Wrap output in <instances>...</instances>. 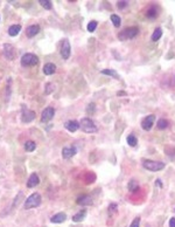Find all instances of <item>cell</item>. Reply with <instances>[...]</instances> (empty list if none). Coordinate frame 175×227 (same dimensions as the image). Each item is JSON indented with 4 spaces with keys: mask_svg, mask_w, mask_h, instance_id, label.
<instances>
[{
    "mask_svg": "<svg viewBox=\"0 0 175 227\" xmlns=\"http://www.w3.org/2000/svg\"><path fill=\"white\" fill-rule=\"evenodd\" d=\"M41 195L39 193H32V195L28 197L26 201H25V210H31V209H35L37 206L41 205Z\"/></svg>",
    "mask_w": 175,
    "mask_h": 227,
    "instance_id": "6da1fadb",
    "label": "cell"
},
{
    "mask_svg": "<svg viewBox=\"0 0 175 227\" xmlns=\"http://www.w3.org/2000/svg\"><path fill=\"white\" fill-rule=\"evenodd\" d=\"M79 128L83 130L84 132H87V134H91V132H96L97 131V128L95 123H93V121L88 118V117L82 118L81 123H79Z\"/></svg>",
    "mask_w": 175,
    "mask_h": 227,
    "instance_id": "7a4b0ae2",
    "label": "cell"
},
{
    "mask_svg": "<svg viewBox=\"0 0 175 227\" xmlns=\"http://www.w3.org/2000/svg\"><path fill=\"white\" fill-rule=\"evenodd\" d=\"M39 63V57L35 54L27 53L21 57V66L23 67H33Z\"/></svg>",
    "mask_w": 175,
    "mask_h": 227,
    "instance_id": "3957f363",
    "label": "cell"
},
{
    "mask_svg": "<svg viewBox=\"0 0 175 227\" xmlns=\"http://www.w3.org/2000/svg\"><path fill=\"white\" fill-rule=\"evenodd\" d=\"M143 166L147 169L149 171H160L165 167V163L162 162H155V160H149V159H145L143 162Z\"/></svg>",
    "mask_w": 175,
    "mask_h": 227,
    "instance_id": "277c9868",
    "label": "cell"
},
{
    "mask_svg": "<svg viewBox=\"0 0 175 227\" xmlns=\"http://www.w3.org/2000/svg\"><path fill=\"white\" fill-rule=\"evenodd\" d=\"M138 33H139V29L137 27H129L126 28V29H124L123 32H120L118 37H119V40H121V41H126L129 39H133L134 37H137Z\"/></svg>",
    "mask_w": 175,
    "mask_h": 227,
    "instance_id": "5b68a950",
    "label": "cell"
},
{
    "mask_svg": "<svg viewBox=\"0 0 175 227\" xmlns=\"http://www.w3.org/2000/svg\"><path fill=\"white\" fill-rule=\"evenodd\" d=\"M55 115V110H54V108L51 107H48L46 108L41 114V122H49L50 120H53V117Z\"/></svg>",
    "mask_w": 175,
    "mask_h": 227,
    "instance_id": "8992f818",
    "label": "cell"
},
{
    "mask_svg": "<svg viewBox=\"0 0 175 227\" xmlns=\"http://www.w3.org/2000/svg\"><path fill=\"white\" fill-rule=\"evenodd\" d=\"M70 43L69 41L64 39L63 42H62V46H61V55L63 57V60H68L70 56Z\"/></svg>",
    "mask_w": 175,
    "mask_h": 227,
    "instance_id": "52a82bcc",
    "label": "cell"
},
{
    "mask_svg": "<svg viewBox=\"0 0 175 227\" xmlns=\"http://www.w3.org/2000/svg\"><path fill=\"white\" fill-rule=\"evenodd\" d=\"M34 118H35V112L33 111V110H28L27 108L26 109L23 108L22 114H21V121H22L23 123H29Z\"/></svg>",
    "mask_w": 175,
    "mask_h": 227,
    "instance_id": "ba28073f",
    "label": "cell"
},
{
    "mask_svg": "<svg viewBox=\"0 0 175 227\" xmlns=\"http://www.w3.org/2000/svg\"><path fill=\"white\" fill-rule=\"evenodd\" d=\"M154 121H155V116L154 115H149V116H147V117H145L143 120V122H141V128H143L144 130H146V131L151 130L153 126Z\"/></svg>",
    "mask_w": 175,
    "mask_h": 227,
    "instance_id": "9c48e42d",
    "label": "cell"
},
{
    "mask_svg": "<svg viewBox=\"0 0 175 227\" xmlns=\"http://www.w3.org/2000/svg\"><path fill=\"white\" fill-rule=\"evenodd\" d=\"M4 55L8 59V60H14L15 57V49L12 45L9 43H5L4 45Z\"/></svg>",
    "mask_w": 175,
    "mask_h": 227,
    "instance_id": "30bf717a",
    "label": "cell"
},
{
    "mask_svg": "<svg viewBox=\"0 0 175 227\" xmlns=\"http://www.w3.org/2000/svg\"><path fill=\"white\" fill-rule=\"evenodd\" d=\"M64 128L68 130V131H70V132H75L76 130L79 129V123L77 121H73V120L67 121L64 123Z\"/></svg>",
    "mask_w": 175,
    "mask_h": 227,
    "instance_id": "8fae6325",
    "label": "cell"
},
{
    "mask_svg": "<svg viewBox=\"0 0 175 227\" xmlns=\"http://www.w3.org/2000/svg\"><path fill=\"white\" fill-rule=\"evenodd\" d=\"M77 152V150L75 146H71V148H63L62 150V157L65 158V159H68V158H71L74 157L75 155Z\"/></svg>",
    "mask_w": 175,
    "mask_h": 227,
    "instance_id": "7c38bea8",
    "label": "cell"
},
{
    "mask_svg": "<svg viewBox=\"0 0 175 227\" xmlns=\"http://www.w3.org/2000/svg\"><path fill=\"white\" fill-rule=\"evenodd\" d=\"M39 183H40V178H39V176H37L36 173H32V175H31V177L28 178L27 187H29V189L35 187V186L39 185Z\"/></svg>",
    "mask_w": 175,
    "mask_h": 227,
    "instance_id": "4fadbf2b",
    "label": "cell"
},
{
    "mask_svg": "<svg viewBox=\"0 0 175 227\" xmlns=\"http://www.w3.org/2000/svg\"><path fill=\"white\" fill-rule=\"evenodd\" d=\"M77 204L81 206H90L92 205V199L89 195H81L77 198Z\"/></svg>",
    "mask_w": 175,
    "mask_h": 227,
    "instance_id": "5bb4252c",
    "label": "cell"
},
{
    "mask_svg": "<svg viewBox=\"0 0 175 227\" xmlns=\"http://www.w3.org/2000/svg\"><path fill=\"white\" fill-rule=\"evenodd\" d=\"M40 32V26L39 25H32L26 29V35L28 37H35L37 33Z\"/></svg>",
    "mask_w": 175,
    "mask_h": 227,
    "instance_id": "9a60e30c",
    "label": "cell"
},
{
    "mask_svg": "<svg viewBox=\"0 0 175 227\" xmlns=\"http://www.w3.org/2000/svg\"><path fill=\"white\" fill-rule=\"evenodd\" d=\"M65 219H67V214L63 213V212H61V213H57L55 215H53L50 219V221L53 224H61L65 221Z\"/></svg>",
    "mask_w": 175,
    "mask_h": 227,
    "instance_id": "2e32d148",
    "label": "cell"
},
{
    "mask_svg": "<svg viewBox=\"0 0 175 227\" xmlns=\"http://www.w3.org/2000/svg\"><path fill=\"white\" fill-rule=\"evenodd\" d=\"M55 70H56V67L54 63H47V65H45V67H43V73H45V75L54 74Z\"/></svg>",
    "mask_w": 175,
    "mask_h": 227,
    "instance_id": "e0dca14e",
    "label": "cell"
},
{
    "mask_svg": "<svg viewBox=\"0 0 175 227\" xmlns=\"http://www.w3.org/2000/svg\"><path fill=\"white\" fill-rule=\"evenodd\" d=\"M20 31H21V26L20 25H12L8 28V34L11 37H17L20 33Z\"/></svg>",
    "mask_w": 175,
    "mask_h": 227,
    "instance_id": "ac0fdd59",
    "label": "cell"
},
{
    "mask_svg": "<svg viewBox=\"0 0 175 227\" xmlns=\"http://www.w3.org/2000/svg\"><path fill=\"white\" fill-rule=\"evenodd\" d=\"M85 215H87V211H85V210H81L78 213L75 214L74 217H73V221H75V223H79V221L84 220Z\"/></svg>",
    "mask_w": 175,
    "mask_h": 227,
    "instance_id": "d6986e66",
    "label": "cell"
},
{
    "mask_svg": "<svg viewBox=\"0 0 175 227\" xmlns=\"http://www.w3.org/2000/svg\"><path fill=\"white\" fill-rule=\"evenodd\" d=\"M35 149H36V144H35V142H33V141H27V142L25 143V150H26L27 152H33Z\"/></svg>",
    "mask_w": 175,
    "mask_h": 227,
    "instance_id": "ffe728a7",
    "label": "cell"
},
{
    "mask_svg": "<svg viewBox=\"0 0 175 227\" xmlns=\"http://www.w3.org/2000/svg\"><path fill=\"white\" fill-rule=\"evenodd\" d=\"M102 74L109 75V76L115 77L116 80H119V75L117 74V72H116V70H113V69H103V70H102Z\"/></svg>",
    "mask_w": 175,
    "mask_h": 227,
    "instance_id": "44dd1931",
    "label": "cell"
},
{
    "mask_svg": "<svg viewBox=\"0 0 175 227\" xmlns=\"http://www.w3.org/2000/svg\"><path fill=\"white\" fill-rule=\"evenodd\" d=\"M146 15H147V18H157L158 17V11L157 8L154 7V6H152V7H149V8L147 9V12H146Z\"/></svg>",
    "mask_w": 175,
    "mask_h": 227,
    "instance_id": "7402d4cb",
    "label": "cell"
},
{
    "mask_svg": "<svg viewBox=\"0 0 175 227\" xmlns=\"http://www.w3.org/2000/svg\"><path fill=\"white\" fill-rule=\"evenodd\" d=\"M162 35V29L161 28H157L154 33L152 34V41H158Z\"/></svg>",
    "mask_w": 175,
    "mask_h": 227,
    "instance_id": "603a6c76",
    "label": "cell"
},
{
    "mask_svg": "<svg viewBox=\"0 0 175 227\" xmlns=\"http://www.w3.org/2000/svg\"><path fill=\"white\" fill-rule=\"evenodd\" d=\"M111 21L113 22V26H115V27H119L120 25H121V20H120L119 17L116 15V14H112V15H111Z\"/></svg>",
    "mask_w": 175,
    "mask_h": 227,
    "instance_id": "cb8c5ba5",
    "label": "cell"
},
{
    "mask_svg": "<svg viewBox=\"0 0 175 227\" xmlns=\"http://www.w3.org/2000/svg\"><path fill=\"white\" fill-rule=\"evenodd\" d=\"M127 143H129L130 146H135L137 143H138V141H137V138H135L134 135H129V137H127Z\"/></svg>",
    "mask_w": 175,
    "mask_h": 227,
    "instance_id": "d4e9b609",
    "label": "cell"
},
{
    "mask_svg": "<svg viewBox=\"0 0 175 227\" xmlns=\"http://www.w3.org/2000/svg\"><path fill=\"white\" fill-rule=\"evenodd\" d=\"M39 2L41 4L42 7H45L46 9H50L53 7L50 0H39Z\"/></svg>",
    "mask_w": 175,
    "mask_h": 227,
    "instance_id": "484cf974",
    "label": "cell"
},
{
    "mask_svg": "<svg viewBox=\"0 0 175 227\" xmlns=\"http://www.w3.org/2000/svg\"><path fill=\"white\" fill-rule=\"evenodd\" d=\"M158 128L159 129H166L167 126H168V121H166V120H163V118H161V120H159L158 121Z\"/></svg>",
    "mask_w": 175,
    "mask_h": 227,
    "instance_id": "4316f807",
    "label": "cell"
},
{
    "mask_svg": "<svg viewBox=\"0 0 175 227\" xmlns=\"http://www.w3.org/2000/svg\"><path fill=\"white\" fill-rule=\"evenodd\" d=\"M139 186H138V183L135 180H131L129 184V190L132 191V192H135V191H138Z\"/></svg>",
    "mask_w": 175,
    "mask_h": 227,
    "instance_id": "83f0119b",
    "label": "cell"
},
{
    "mask_svg": "<svg viewBox=\"0 0 175 227\" xmlns=\"http://www.w3.org/2000/svg\"><path fill=\"white\" fill-rule=\"evenodd\" d=\"M96 28H97V21H95V20H92V21H90V22L88 23V31L89 32H95Z\"/></svg>",
    "mask_w": 175,
    "mask_h": 227,
    "instance_id": "f1b7e54d",
    "label": "cell"
},
{
    "mask_svg": "<svg viewBox=\"0 0 175 227\" xmlns=\"http://www.w3.org/2000/svg\"><path fill=\"white\" fill-rule=\"evenodd\" d=\"M95 108H96V104H95V103H90V104L88 106L87 112L89 115H90V114H93V112H95Z\"/></svg>",
    "mask_w": 175,
    "mask_h": 227,
    "instance_id": "f546056e",
    "label": "cell"
},
{
    "mask_svg": "<svg viewBox=\"0 0 175 227\" xmlns=\"http://www.w3.org/2000/svg\"><path fill=\"white\" fill-rule=\"evenodd\" d=\"M46 88H47L46 89V94H49V93H51L54 89H55V86H54L53 83H48L46 86Z\"/></svg>",
    "mask_w": 175,
    "mask_h": 227,
    "instance_id": "4dcf8cb0",
    "label": "cell"
},
{
    "mask_svg": "<svg viewBox=\"0 0 175 227\" xmlns=\"http://www.w3.org/2000/svg\"><path fill=\"white\" fill-rule=\"evenodd\" d=\"M117 212V205L116 204H110L109 206V213H116Z\"/></svg>",
    "mask_w": 175,
    "mask_h": 227,
    "instance_id": "1f68e13d",
    "label": "cell"
},
{
    "mask_svg": "<svg viewBox=\"0 0 175 227\" xmlns=\"http://www.w3.org/2000/svg\"><path fill=\"white\" fill-rule=\"evenodd\" d=\"M139 225H140V218H135L133 220V221H132V224H131V226L130 227H139Z\"/></svg>",
    "mask_w": 175,
    "mask_h": 227,
    "instance_id": "d6a6232c",
    "label": "cell"
},
{
    "mask_svg": "<svg viewBox=\"0 0 175 227\" xmlns=\"http://www.w3.org/2000/svg\"><path fill=\"white\" fill-rule=\"evenodd\" d=\"M127 4H129L127 1H118V5H117V6H118V8H124V7L127 6Z\"/></svg>",
    "mask_w": 175,
    "mask_h": 227,
    "instance_id": "836d02e7",
    "label": "cell"
},
{
    "mask_svg": "<svg viewBox=\"0 0 175 227\" xmlns=\"http://www.w3.org/2000/svg\"><path fill=\"white\" fill-rule=\"evenodd\" d=\"M169 227H175V218H171V220H169Z\"/></svg>",
    "mask_w": 175,
    "mask_h": 227,
    "instance_id": "e575fe53",
    "label": "cell"
},
{
    "mask_svg": "<svg viewBox=\"0 0 175 227\" xmlns=\"http://www.w3.org/2000/svg\"><path fill=\"white\" fill-rule=\"evenodd\" d=\"M155 185H158L159 186V187H161V180H160V179H157V180H155Z\"/></svg>",
    "mask_w": 175,
    "mask_h": 227,
    "instance_id": "d590c367",
    "label": "cell"
}]
</instances>
